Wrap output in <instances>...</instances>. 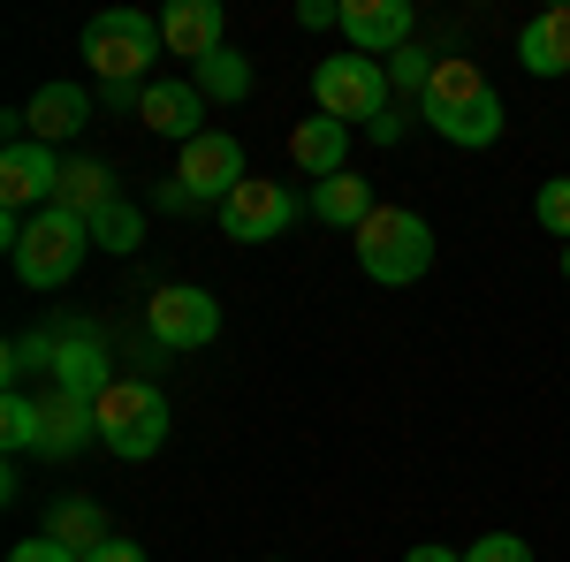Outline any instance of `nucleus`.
<instances>
[{
	"label": "nucleus",
	"instance_id": "f257e3e1",
	"mask_svg": "<svg viewBox=\"0 0 570 562\" xmlns=\"http://www.w3.org/2000/svg\"><path fill=\"white\" fill-rule=\"evenodd\" d=\"M419 122L449 145H464V152H487V145H502V122H510V107H502V91L487 85L480 61H464V53H441L434 61V85L419 99Z\"/></svg>",
	"mask_w": 570,
	"mask_h": 562
},
{
	"label": "nucleus",
	"instance_id": "f03ea898",
	"mask_svg": "<svg viewBox=\"0 0 570 562\" xmlns=\"http://www.w3.org/2000/svg\"><path fill=\"white\" fill-rule=\"evenodd\" d=\"M351 252H357V266H365V282L411 289V282L434 266V220L411 214V206H381V214L351 236Z\"/></svg>",
	"mask_w": 570,
	"mask_h": 562
},
{
	"label": "nucleus",
	"instance_id": "7ed1b4c3",
	"mask_svg": "<svg viewBox=\"0 0 570 562\" xmlns=\"http://www.w3.org/2000/svg\"><path fill=\"white\" fill-rule=\"evenodd\" d=\"M85 259H91V220L69 214V206L31 214V228L8 244V266H16L23 289H61V282H77V266H85Z\"/></svg>",
	"mask_w": 570,
	"mask_h": 562
},
{
	"label": "nucleus",
	"instance_id": "20e7f679",
	"mask_svg": "<svg viewBox=\"0 0 570 562\" xmlns=\"http://www.w3.org/2000/svg\"><path fill=\"white\" fill-rule=\"evenodd\" d=\"M160 61V16L145 8H107L85 23V69L99 85H145V69Z\"/></svg>",
	"mask_w": 570,
	"mask_h": 562
},
{
	"label": "nucleus",
	"instance_id": "39448f33",
	"mask_svg": "<svg viewBox=\"0 0 570 562\" xmlns=\"http://www.w3.org/2000/svg\"><path fill=\"white\" fill-rule=\"evenodd\" d=\"M389 61H373V53H327L320 69H312V115H327V122H351V130H365V122H381L389 115Z\"/></svg>",
	"mask_w": 570,
	"mask_h": 562
},
{
	"label": "nucleus",
	"instance_id": "423d86ee",
	"mask_svg": "<svg viewBox=\"0 0 570 562\" xmlns=\"http://www.w3.org/2000/svg\"><path fill=\"white\" fill-rule=\"evenodd\" d=\"M99 448L122 456V464H145L168 448V395L153 381H115L99 395Z\"/></svg>",
	"mask_w": 570,
	"mask_h": 562
},
{
	"label": "nucleus",
	"instance_id": "0eeeda50",
	"mask_svg": "<svg viewBox=\"0 0 570 562\" xmlns=\"http://www.w3.org/2000/svg\"><path fill=\"white\" fill-rule=\"evenodd\" d=\"M312 206L289 190V183H266V175H252L228 206H220V228H228V244H282L297 220H305Z\"/></svg>",
	"mask_w": 570,
	"mask_h": 562
},
{
	"label": "nucleus",
	"instance_id": "6e6552de",
	"mask_svg": "<svg viewBox=\"0 0 570 562\" xmlns=\"http://www.w3.org/2000/svg\"><path fill=\"white\" fill-rule=\"evenodd\" d=\"M145 327H153L160 349H206L220 335V304L198 282H160L153 304H145Z\"/></svg>",
	"mask_w": 570,
	"mask_h": 562
},
{
	"label": "nucleus",
	"instance_id": "1a4fd4ad",
	"mask_svg": "<svg viewBox=\"0 0 570 562\" xmlns=\"http://www.w3.org/2000/svg\"><path fill=\"white\" fill-rule=\"evenodd\" d=\"M176 183L198 198V206H214V214H220V206H228V198L252 183V168H244V145H236L228 130H206L198 145H183V152H176Z\"/></svg>",
	"mask_w": 570,
	"mask_h": 562
},
{
	"label": "nucleus",
	"instance_id": "9d476101",
	"mask_svg": "<svg viewBox=\"0 0 570 562\" xmlns=\"http://www.w3.org/2000/svg\"><path fill=\"white\" fill-rule=\"evenodd\" d=\"M61 152L39 145V137H16V145H0V206L8 214H46L53 206V190H61Z\"/></svg>",
	"mask_w": 570,
	"mask_h": 562
},
{
	"label": "nucleus",
	"instance_id": "9b49d317",
	"mask_svg": "<svg viewBox=\"0 0 570 562\" xmlns=\"http://www.w3.org/2000/svg\"><path fill=\"white\" fill-rule=\"evenodd\" d=\"M46 388L61 395H85V403H99V395L115 388V373H107V343H99V327H53V381Z\"/></svg>",
	"mask_w": 570,
	"mask_h": 562
},
{
	"label": "nucleus",
	"instance_id": "f8f14e48",
	"mask_svg": "<svg viewBox=\"0 0 570 562\" xmlns=\"http://www.w3.org/2000/svg\"><path fill=\"white\" fill-rule=\"evenodd\" d=\"M137 122L153 137H168V145H198L206 137V91L190 85V77H160L137 99Z\"/></svg>",
	"mask_w": 570,
	"mask_h": 562
},
{
	"label": "nucleus",
	"instance_id": "ddd939ff",
	"mask_svg": "<svg viewBox=\"0 0 570 562\" xmlns=\"http://www.w3.org/2000/svg\"><path fill=\"white\" fill-rule=\"evenodd\" d=\"M160 16V46L176 53V61H206L228 46V16H220V0H168V8H153Z\"/></svg>",
	"mask_w": 570,
	"mask_h": 562
},
{
	"label": "nucleus",
	"instance_id": "4468645a",
	"mask_svg": "<svg viewBox=\"0 0 570 562\" xmlns=\"http://www.w3.org/2000/svg\"><path fill=\"white\" fill-rule=\"evenodd\" d=\"M343 39L351 53H373V61H389L411 46V0H343Z\"/></svg>",
	"mask_w": 570,
	"mask_h": 562
},
{
	"label": "nucleus",
	"instance_id": "2eb2a0df",
	"mask_svg": "<svg viewBox=\"0 0 570 562\" xmlns=\"http://www.w3.org/2000/svg\"><path fill=\"white\" fill-rule=\"evenodd\" d=\"M91 122V91L85 85H39L23 99V137H39V145H69V137Z\"/></svg>",
	"mask_w": 570,
	"mask_h": 562
},
{
	"label": "nucleus",
	"instance_id": "dca6fc26",
	"mask_svg": "<svg viewBox=\"0 0 570 562\" xmlns=\"http://www.w3.org/2000/svg\"><path fill=\"white\" fill-rule=\"evenodd\" d=\"M39 403H46V441H39L46 464H69V456L99 448V403H85V395H61V388H46Z\"/></svg>",
	"mask_w": 570,
	"mask_h": 562
},
{
	"label": "nucleus",
	"instance_id": "f3484780",
	"mask_svg": "<svg viewBox=\"0 0 570 562\" xmlns=\"http://www.w3.org/2000/svg\"><path fill=\"white\" fill-rule=\"evenodd\" d=\"M312 220H327V228H343V236H357L365 220L381 214V198H373V183L357 168H343V175H327V183H312Z\"/></svg>",
	"mask_w": 570,
	"mask_h": 562
},
{
	"label": "nucleus",
	"instance_id": "a211bd4d",
	"mask_svg": "<svg viewBox=\"0 0 570 562\" xmlns=\"http://www.w3.org/2000/svg\"><path fill=\"white\" fill-rule=\"evenodd\" d=\"M518 69L525 77H570V8H540L518 31Z\"/></svg>",
	"mask_w": 570,
	"mask_h": 562
},
{
	"label": "nucleus",
	"instance_id": "6ab92c4d",
	"mask_svg": "<svg viewBox=\"0 0 570 562\" xmlns=\"http://www.w3.org/2000/svg\"><path fill=\"white\" fill-rule=\"evenodd\" d=\"M289 160L312 175V183H327V175L351 168V122H327V115H312L289 130Z\"/></svg>",
	"mask_w": 570,
	"mask_h": 562
},
{
	"label": "nucleus",
	"instance_id": "aec40b11",
	"mask_svg": "<svg viewBox=\"0 0 570 562\" xmlns=\"http://www.w3.org/2000/svg\"><path fill=\"white\" fill-rule=\"evenodd\" d=\"M46 540H61L69 555H91V548H107L115 532H107V510L85 502V494H61L53 510H46Z\"/></svg>",
	"mask_w": 570,
	"mask_h": 562
},
{
	"label": "nucleus",
	"instance_id": "412c9836",
	"mask_svg": "<svg viewBox=\"0 0 570 562\" xmlns=\"http://www.w3.org/2000/svg\"><path fill=\"white\" fill-rule=\"evenodd\" d=\"M39 441H46V403L31 388H8L0 395V448H8V464L39 456Z\"/></svg>",
	"mask_w": 570,
	"mask_h": 562
},
{
	"label": "nucleus",
	"instance_id": "4be33fe9",
	"mask_svg": "<svg viewBox=\"0 0 570 562\" xmlns=\"http://www.w3.org/2000/svg\"><path fill=\"white\" fill-rule=\"evenodd\" d=\"M122 198V183H115V168L107 160H69L61 168V190H53V206H69V214H99V206H115Z\"/></svg>",
	"mask_w": 570,
	"mask_h": 562
},
{
	"label": "nucleus",
	"instance_id": "5701e85b",
	"mask_svg": "<svg viewBox=\"0 0 570 562\" xmlns=\"http://www.w3.org/2000/svg\"><path fill=\"white\" fill-rule=\"evenodd\" d=\"M190 85L206 91V99H228V107H236V99H252V61H244L236 46H220V53H206V61L190 69Z\"/></svg>",
	"mask_w": 570,
	"mask_h": 562
},
{
	"label": "nucleus",
	"instance_id": "b1692460",
	"mask_svg": "<svg viewBox=\"0 0 570 562\" xmlns=\"http://www.w3.org/2000/svg\"><path fill=\"white\" fill-rule=\"evenodd\" d=\"M137 244H145V214H137L130 198H115V206H99V214H91V252H115V259H130Z\"/></svg>",
	"mask_w": 570,
	"mask_h": 562
},
{
	"label": "nucleus",
	"instance_id": "393cba45",
	"mask_svg": "<svg viewBox=\"0 0 570 562\" xmlns=\"http://www.w3.org/2000/svg\"><path fill=\"white\" fill-rule=\"evenodd\" d=\"M0 373H8V388H31V381H53V335H16V343H8V365H0Z\"/></svg>",
	"mask_w": 570,
	"mask_h": 562
},
{
	"label": "nucleus",
	"instance_id": "a878e982",
	"mask_svg": "<svg viewBox=\"0 0 570 562\" xmlns=\"http://www.w3.org/2000/svg\"><path fill=\"white\" fill-rule=\"evenodd\" d=\"M434 61H441V53H419V46L389 53V91H395V99H426V85H434Z\"/></svg>",
	"mask_w": 570,
	"mask_h": 562
},
{
	"label": "nucleus",
	"instance_id": "bb28decb",
	"mask_svg": "<svg viewBox=\"0 0 570 562\" xmlns=\"http://www.w3.org/2000/svg\"><path fill=\"white\" fill-rule=\"evenodd\" d=\"M532 220H540L556 244H570V175H548V183L532 190Z\"/></svg>",
	"mask_w": 570,
	"mask_h": 562
},
{
	"label": "nucleus",
	"instance_id": "cd10ccee",
	"mask_svg": "<svg viewBox=\"0 0 570 562\" xmlns=\"http://www.w3.org/2000/svg\"><path fill=\"white\" fill-rule=\"evenodd\" d=\"M464 562H532V548L518 532H480V540L464 548Z\"/></svg>",
	"mask_w": 570,
	"mask_h": 562
},
{
	"label": "nucleus",
	"instance_id": "c85d7f7f",
	"mask_svg": "<svg viewBox=\"0 0 570 562\" xmlns=\"http://www.w3.org/2000/svg\"><path fill=\"white\" fill-rule=\"evenodd\" d=\"M8 562H85V555H69L61 540H46V532H31V540H16V548H8Z\"/></svg>",
	"mask_w": 570,
	"mask_h": 562
},
{
	"label": "nucleus",
	"instance_id": "c756f323",
	"mask_svg": "<svg viewBox=\"0 0 570 562\" xmlns=\"http://www.w3.org/2000/svg\"><path fill=\"white\" fill-rule=\"evenodd\" d=\"M297 23H305V31H343V8H335V0H305Z\"/></svg>",
	"mask_w": 570,
	"mask_h": 562
},
{
	"label": "nucleus",
	"instance_id": "7c9ffc66",
	"mask_svg": "<svg viewBox=\"0 0 570 562\" xmlns=\"http://www.w3.org/2000/svg\"><path fill=\"white\" fill-rule=\"evenodd\" d=\"M153 206H160V214H198V198L183 190L176 175H168V183H153Z\"/></svg>",
	"mask_w": 570,
	"mask_h": 562
},
{
	"label": "nucleus",
	"instance_id": "2f4dec72",
	"mask_svg": "<svg viewBox=\"0 0 570 562\" xmlns=\"http://www.w3.org/2000/svg\"><path fill=\"white\" fill-rule=\"evenodd\" d=\"M85 562H145V548H137V540H122V532H115V540H107V548H91Z\"/></svg>",
	"mask_w": 570,
	"mask_h": 562
},
{
	"label": "nucleus",
	"instance_id": "473e14b6",
	"mask_svg": "<svg viewBox=\"0 0 570 562\" xmlns=\"http://www.w3.org/2000/svg\"><path fill=\"white\" fill-rule=\"evenodd\" d=\"M365 137H373V145H403V107H389L381 122H365Z\"/></svg>",
	"mask_w": 570,
	"mask_h": 562
},
{
	"label": "nucleus",
	"instance_id": "72a5a7b5",
	"mask_svg": "<svg viewBox=\"0 0 570 562\" xmlns=\"http://www.w3.org/2000/svg\"><path fill=\"white\" fill-rule=\"evenodd\" d=\"M403 562H464V555H456V548H434V540H426V548H411Z\"/></svg>",
	"mask_w": 570,
	"mask_h": 562
},
{
	"label": "nucleus",
	"instance_id": "f704fd0d",
	"mask_svg": "<svg viewBox=\"0 0 570 562\" xmlns=\"http://www.w3.org/2000/svg\"><path fill=\"white\" fill-rule=\"evenodd\" d=\"M563 282H570V244H563Z\"/></svg>",
	"mask_w": 570,
	"mask_h": 562
},
{
	"label": "nucleus",
	"instance_id": "c9c22d12",
	"mask_svg": "<svg viewBox=\"0 0 570 562\" xmlns=\"http://www.w3.org/2000/svg\"><path fill=\"white\" fill-rule=\"evenodd\" d=\"M266 562H282V555H266Z\"/></svg>",
	"mask_w": 570,
	"mask_h": 562
}]
</instances>
